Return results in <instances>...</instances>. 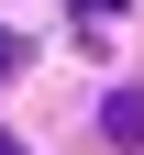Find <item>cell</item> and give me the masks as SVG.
I'll return each mask as SVG.
<instances>
[{"mask_svg": "<svg viewBox=\"0 0 144 155\" xmlns=\"http://www.w3.org/2000/svg\"><path fill=\"white\" fill-rule=\"evenodd\" d=\"M111 11H122V0H78V22H111Z\"/></svg>", "mask_w": 144, "mask_h": 155, "instance_id": "cell-3", "label": "cell"}, {"mask_svg": "<svg viewBox=\"0 0 144 155\" xmlns=\"http://www.w3.org/2000/svg\"><path fill=\"white\" fill-rule=\"evenodd\" d=\"M22 55H33V45H22L11 22H0V78H22Z\"/></svg>", "mask_w": 144, "mask_h": 155, "instance_id": "cell-2", "label": "cell"}, {"mask_svg": "<svg viewBox=\"0 0 144 155\" xmlns=\"http://www.w3.org/2000/svg\"><path fill=\"white\" fill-rule=\"evenodd\" d=\"M100 133H111L122 155H144V89H111V100H100Z\"/></svg>", "mask_w": 144, "mask_h": 155, "instance_id": "cell-1", "label": "cell"}, {"mask_svg": "<svg viewBox=\"0 0 144 155\" xmlns=\"http://www.w3.org/2000/svg\"><path fill=\"white\" fill-rule=\"evenodd\" d=\"M0 155H22V144H11V133H0Z\"/></svg>", "mask_w": 144, "mask_h": 155, "instance_id": "cell-4", "label": "cell"}]
</instances>
